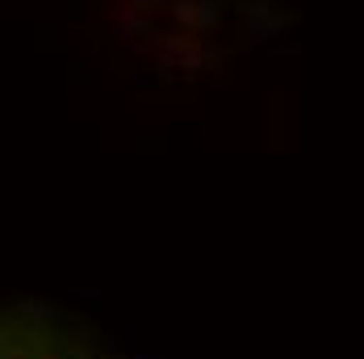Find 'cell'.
I'll list each match as a JSON object with an SVG mask.
<instances>
[]
</instances>
